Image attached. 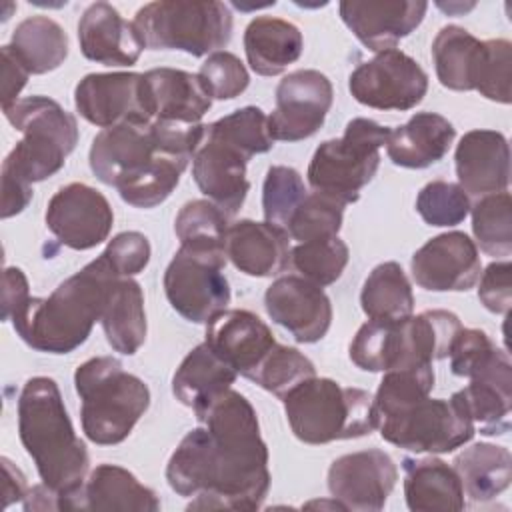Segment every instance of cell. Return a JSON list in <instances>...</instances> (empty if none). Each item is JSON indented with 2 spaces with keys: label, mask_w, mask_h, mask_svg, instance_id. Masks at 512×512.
<instances>
[{
  "label": "cell",
  "mask_w": 512,
  "mask_h": 512,
  "mask_svg": "<svg viewBox=\"0 0 512 512\" xmlns=\"http://www.w3.org/2000/svg\"><path fill=\"white\" fill-rule=\"evenodd\" d=\"M166 464L170 488L194 498L188 510H258L270 488L268 448L250 400L226 390L196 416Z\"/></svg>",
  "instance_id": "6da1fadb"
},
{
  "label": "cell",
  "mask_w": 512,
  "mask_h": 512,
  "mask_svg": "<svg viewBox=\"0 0 512 512\" xmlns=\"http://www.w3.org/2000/svg\"><path fill=\"white\" fill-rule=\"evenodd\" d=\"M22 140L2 162V218L20 214L32 200V184L54 176L78 144V122L48 96L18 98L2 106Z\"/></svg>",
  "instance_id": "7a4b0ae2"
},
{
  "label": "cell",
  "mask_w": 512,
  "mask_h": 512,
  "mask_svg": "<svg viewBox=\"0 0 512 512\" xmlns=\"http://www.w3.org/2000/svg\"><path fill=\"white\" fill-rule=\"evenodd\" d=\"M118 278L122 276L102 252L80 272L66 278L48 298L30 296L12 316V326L30 348L68 354L88 340Z\"/></svg>",
  "instance_id": "3957f363"
},
{
  "label": "cell",
  "mask_w": 512,
  "mask_h": 512,
  "mask_svg": "<svg viewBox=\"0 0 512 512\" xmlns=\"http://www.w3.org/2000/svg\"><path fill=\"white\" fill-rule=\"evenodd\" d=\"M18 434L44 486L58 496V510L86 480L90 456L76 436L58 384L48 376L26 380L18 396Z\"/></svg>",
  "instance_id": "277c9868"
},
{
  "label": "cell",
  "mask_w": 512,
  "mask_h": 512,
  "mask_svg": "<svg viewBox=\"0 0 512 512\" xmlns=\"http://www.w3.org/2000/svg\"><path fill=\"white\" fill-rule=\"evenodd\" d=\"M450 310H426L404 320H368L350 342V360L366 372H386L448 358L460 332Z\"/></svg>",
  "instance_id": "5b68a950"
},
{
  "label": "cell",
  "mask_w": 512,
  "mask_h": 512,
  "mask_svg": "<svg viewBox=\"0 0 512 512\" xmlns=\"http://www.w3.org/2000/svg\"><path fill=\"white\" fill-rule=\"evenodd\" d=\"M74 386L82 400V430L90 442L100 446L124 442L150 406L144 380L126 372L114 356L82 362L74 372Z\"/></svg>",
  "instance_id": "8992f818"
},
{
  "label": "cell",
  "mask_w": 512,
  "mask_h": 512,
  "mask_svg": "<svg viewBox=\"0 0 512 512\" xmlns=\"http://www.w3.org/2000/svg\"><path fill=\"white\" fill-rule=\"evenodd\" d=\"M292 434L304 444H328L372 434L378 428L374 396L332 378H308L284 398Z\"/></svg>",
  "instance_id": "52a82bcc"
},
{
  "label": "cell",
  "mask_w": 512,
  "mask_h": 512,
  "mask_svg": "<svg viewBox=\"0 0 512 512\" xmlns=\"http://www.w3.org/2000/svg\"><path fill=\"white\" fill-rule=\"evenodd\" d=\"M134 26L150 50H182L192 56L214 54L232 38V12L218 0H156L144 4Z\"/></svg>",
  "instance_id": "ba28073f"
},
{
  "label": "cell",
  "mask_w": 512,
  "mask_h": 512,
  "mask_svg": "<svg viewBox=\"0 0 512 512\" xmlns=\"http://www.w3.org/2000/svg\"><path fill=\"white\" fill-rule=\"evenodd\" d=\"M388 132L390 128L370 118L350 120L340 138L316 148L306 172L312 190L342 206L354 204L378 172L380 148L386 146Z\"/></svg>",
  "instance_id": "9c48e42d"
},
{
  "label": "cell",
  "mask_w": 512,
  "mask_h": 512,
  "mask_svg": "<svg viewBox=\"0 0 512 512\" xmlns=\"http://www.w3.org/2000/svg\"><path fill=\"white\" fill-rule=\"evenodd\" d=\"M378 430L386 442L416 454L452 452L476 434V426L456 394L448 400L426 396L398 412L382 416Z\"/></svg>",
  "instance_id": "30bf717a"
},
{
  "label": "cell",
  "mask_w": 512,
  "mask_h": 512,
  "mask_svg": "<svg viewBox=\"0 0 512 512\" xmlns=\"http://www.w3.org/2000/svg\"><path fill=\"white\" fill-rule=\"evenodd\" d=\"M224 266V250L180 246L162 280L170 306L194 324H208L230 304Z\"/></svg>",
  "instance_id": "8fae6325"
},
{
  "label": "cell",
  "mask_w": 512,
  "mask_h": 512,
  "mask_svg": "<svg viewBox=\"0 0 512 512\" xmlns=\"http://www.w3.org/2000/svg\"><path fill=\"white\" fill-rule=\"evenodd\" d=\"M348 90L356 102L376 110H412L428 92V74L406 52L392 48L358 64Z\"/></svg>",
  "instance_id": "7c38bea8"
},
{
  "label": "cell",
  "mask_w": 512,
  "mask_h": 512,
  "mask_svg": "<svg viewBox=\"0 0 512 512\" xmlns=\"http://www.w3.org/2000/svg\"><path fill=\"white\" fill-rule=\"evenodd\" d=\"M334 100L326 74L302 68L286 74L276 86V108L268 116L272 140L298 142L314 136L324 124Z\"/></svg>",
  "instance_id": "4fadbf2b"
},
{
  "label": "cell",
  "mask_w": 512,
  "mask_h": 512,
  "mask_svg": "<svg viewBox=\"0 0 512 512\" xmlns=\"http://www.w3.org/2000/svg\"><path fill=\"white\" fill-rule=\"evenodd\" d=\"M78 114L94 126L112 128L118 124H150L154 120L142 74L138 72H96L84 76L74 90Z\"/></svg>",
  "instance_id": "5bb4252c"
},
{
  "label": "cell",
  "mask_w": 512,
  "mask_h": 512,
  "mask_svg": "<svg viewBox=\"0 0 512 512\" xmlns=\"http://www.w3.org/2000/svg\"><path fill=\"white\" fill-rule=\"evenodd\" d=\"M162 154L168 152L156 144L152 122L118 124L94 136L88 160L94 176L120 192L146 174Z\"/></svg>",
  "instance_id": "9a60e30c"
},
{
  "label": "cell",
  "mask_w": 512,
  "mask_h": 512,
  "mask_svg": "<svg viewBox=\"0 0 512 512\" xmlns=\"http://www.w3.org/2000/svg\"><path fill=\"white\" fill-rule=\"evenodd\" d=\"M44 220L60 244L72 250H90L108 238L114 212L100 190L70 182L54 192Z\"/></svg>",
  "instance_id": "2e32d148"
},
{
  "label": "cell",
  "mask_w": 512,
  "mask_h": 512,
  "mask_svg": "<svg viewBox=\"0 0 512 512\" xmlns=\"http://www.w3.org/2000/svg\"><path fill=\"white\" fill-rule=\"evenodd\" d=\"M396 480L398 468L394 460L378 448L344 454L328 468V490L344 510H382Z\"/></svg>",
  "instance_id": "e0dca14e"
},
{
  "label": "cell",
  "mask_w": 512,
  "mask_h": 512,
  "mask_svg": "<svg viewBox=\"0 0 512 512\" xmlns=\"http://www.w3.org/2000/svg\"><path fill=\"white\" fill-rule=\"evenodd\" d=\"M410 270L416 284L430 292H466L482 272L480 254L474 240L458 230L438 234L422 244Z\"/></svg>",
  "instance_id": "ac0fdd59"
},
{
  "label": "cell",
  "mask_w": 512,
  "mask_h": 512,
  "mask_svg": "<svg viewBox=\"0 0 512 512\" xmlns=\"http://www.w3.org/2000/svg\"><path fill=\"white\" fill-rule=\"evenodd\" d=\"M268 316L300 344H314L332 324V304L322 286L302 276H280L264 294Z\"/></svg>",
  "instance_id": "d6986e66"
},
{
  "label": "cell",
  "mask_w": 512,
  "mask_h": 512,
  "mask_svg": "<svg viewBox=\"0 0 512 512\" xmlns=\"http://www.w3.org/2000/svg\"><path fill=\"white\" fill-rule=\"evenodd\" d=\"M342 22L372 52L392 50L424 20L422 0H344L338 6Z\"/></svg>",
  "instance_id": "ffe728a7"
},
{
  "label": "cell",
  "mask_w": 512,
  "mask_h": 512,
  "mask_svg": "<svg viewBox=\"0 0 512 512\" xmlns=\"http://www.w3.org/2000/svg\"><path fill=\"white\" fill-rule=\"evenodd\" d=\"M204 342L244 378H252L276 340L268 324L250 310H224L206 324Z\"/></svg>",
  "instance_id": "44dd1931"
},
{
  "label": "cell",
  "mask_w": 512,
  "mask_h": 512,
  "mask_svg": "<svg viewBox=\"0 0 512 512\" xmlns=\"http://www.w3.org/2000/svg\"><path fill=\"white\" fill-rule=\"evenodd\" d=\"M248 156L224 140L204 134L192 158V178L200 192L208 196L226 216L236 214L250 190L246 178Z\"/></svg>",
  "instance_id": "7402d4cb"
},
{
  "label": "cell",
  "mask_w": 512,
  "mask_h": 512,
  "mask_svg": "<svg viewBox=\"0 0 512 512\" xmlns=\"http://www.w3.org/2000/svg\"><path fill=\"white\" fill-rule=\"evenodd\" d=\"M458 186L474 198L504 192L510 184V146L502 132L470 130L454 152Z\"/></svg>",
  "instance_id": "603a6c76"
},
{
  "label": "cell",
  "mask_w": 512,
  "mask_h": 512,
  "mask_svg": "<svg viewBox=\"0 0 512 512\" xmlns=\"http://www.w3.org/2000/svg\"><path fill=\"white\" fill-rule=\"evenodd\" d=\"M82 54L104 66H134L144 42L134 26L108 2L90 4L78 20Z\"/></svg>",
  "instance_id": "cb8c5ba5"
},
{
  "label": "cell",
  "mask_w": 512,
  "mask_h": 512,
  "mask_svg": "<svg viewBox=\"0 0 512 512\" xmlns=\"http://www.w3.org/2000/svg\"><path fill=\"white\" fill-rule=\"evenodd\" d=\"M454 394L464 404L474 426L480 428V434H506L512 408V364L508 354L496 348L492 358L470 378V384Z\"/></svg>",
  "instance_id": "d4e9b609"
},
{
  "label": "cell",
  "mask_w": 512,
  "mask_h": 512,
  "mask_svg": "<svg viewBox=\"0 0 512 512\" xmlns=\"http://www.w3.org/2000/svg\"><path fill=\"white\" fill-rule=\"evenodd\" d=\"M62 510H122V512H156L160 498L156 492L122 466H96L80 490L64 500Z\"/></svg>",
  "instance_id": "484cf974"
},
{
  "label": "cell",
  "mask_w": 512,
  "mask_h": 512,
  "mask_svg": "<svg viewBox=\"0 0 512 512\" xmlns=\"http://www.w3.org/2000/svg\"><path fill=\"white\" fill-rule=\"evenodd\" d=\"M290 256L288 232L266 220H238L228 228L226 258L246 276H276L292 264Z\"/></svg>",
  "instance_id": "4316f807"
},
{
  "label": "cell",
  "mask_w": 512,
  "mask_h": 512,
  "mask_svg": "<svg viewBox=\"0 0 512 512\" xmlns=\"http://www.w3.org/2000/svg\"><path fill=\"white\" fill-rule=\"evenodd\" d=\"M142 84L154 120L198 124L212 106L198 74L186 70L152 68L142 74Z\"/></svg>",
  "instance_id": "83f0119b"
},
{
  "label": "cell",
  "mask_w": 512,
  "mask_h": 512,
  "mask_svg": "<svg viewBox=\"0 0 512 512\" xmlns=\"http://www.w3.org/2000/svg\"><path fill=\"white\" fill-rule=\"evenodd\" d=\"M456 136L452 122L436 112H416L406 124L388 132L386 154L402 168H428L440 162Z\"/></svg>",
  "instance_id": "f1b7e54d"
},
{
  "label": "cell",
  "mask_w": 512,
  "mask_h": 512,
  "mask_svg": "<svg viewBox=\"0 0 512 512\" xmlns=\"http://www.w3.org/2000/svg\"><path fill=\"white\" fill-rule=\"evenodd\" d=\"M404 496L414 512L464 510V488L454 470L440 458H404Z\"/></svg>",
  "instance_id": "f546056e"
},
{
  "label": "cell",
  "mask_w": 512,
  "mask_h": 512,
  "mask_svg": "<svg viewBox=\"0 0 512 512\" xmlns=\"http://www.w3.org/2000/svg\"><path fill=\"white\" fill-rule=\"evenodd\" d=\"M236 370L228 366L206 342L192 348L172 376L174 396L198 416L236 382Z\"/></svg>",
  "instance_id": "4dcf8cb0"
},
{
  "label": "cell",
  "mask_w": 512,
  "mask_h": 512,
  "mask_svg": "<svg viewBox=\"0 0 512 512\" xmlns=\"http://www.w3.org/2000/svg\"><path fill=\"white\" fill-rule=\"evenodd\" d=\"M304 50L298 26L274 16H256L244 30V52L250 68L260 76H278Z\"/></svg>",
  "instance_id": "1f68e13d"
},
{
  "label": "cell",
  "mask_w": 512,
  "mask_h": 512,
  "mask_svg": "<svg viewBox=\"0 0 512 512\" xmlns=\"http://www.w3.org/2000/svg\"><path fill=\"white\" fill-rule=\"evenodd\" d=\"M100 322L108 344L116 352L132 356L142 348L148 326L144 294L136 280L118 278L112 284Z\"/></svg>",
  "instance_id": "d6a6232c"
},
{
  "label": "cell",
  "mask_w": 512,
  "mask_h": 512,
  "mask_svg": "<svg viewBox=\"0 0 512 512\" xmlns=\"http://www.w3.org/2000/svg\"><path fill=\"white\" fill-rule=\"evenodd\" d=\"M452 464L462 482L464 496L476 504L494 500L512 480L510 450L490 442H478L464 448Z\"/></svg>",
  "instance_id": "836d02e7"
},
{
  "label": "cell",
  "mask_w": 512,
  "mask_h": 512,
  "mask_svg": "<svg viewBox=\"0 0 512 512\" xmlns=\"http://www.w3.org/2000/svg\"><path fill=\"white\" fill-rule=\"evenodd\" d=\"M10 50L30 74H46L64 64L68 56V36L64 28L48 16L22 20L10 40Z\"/></svg>",
  "instance_id": "e575fe53"
},
{
  "label": "cell",
  "mask_w": 512,
  "mask_h": 512,
  "mask_svg": "<svg viewBox=\"0 0 512 512\" xmlns=\"http://www.w3.org/2000/svg\"><path fill=\"white\" fill-rule=\"evenodd\" d=\"M360 304L370 320L396 322L412 316L414 294L402 266L398 262L378 264L364 280Z\"/></svg>",
  "instance_id": "d590c367"
},
{
  "label": "cell",
  "mask_w": 512,
  "mask_h": 512,
  "mask_svg": "<svg viewBox=\"0 0 512 512\" xmlns=\"http://www.w3.org/2000/svg\"><path fill=\"white\" fill-rule=\"evenodd\" d=\"M480 44L474 34L460 26H444L432 42V60L440 84L448 90H472L474 68L480 54Z\"/></svg>",
  "instance_id": "8d00e7d4"
},
{
  "label": "cell",
  "mask_w": 512,
  "mask_h": 512,
  "mask_svg": "<svg viewBox=\"0 0 512 512\" xmlns=\"http://www.w3.org/2000/svg\"><path fill=\"white\" fill-rule=\"evenodd\" d=\"M470 214L474 244L488 256L508 260L512 254V200L508 190L478 198Z\"/></svg>",
  "instance_id": "74e56055"
},
{
  "label": "cell",
  "mask_w": 512,
  "mask_h": 512,
  "mask_svg": "<svg viewBox=\"0 0 512 512\" xmlns=\"http://www.w3.org/2000/svg\"><path fill=\"white\" fill-rule=\"evenodd\" d=\"M228 216L210 200L186 202L174 220L180 246H196L226 252Z\"/></svg>",
  "instance_id": "f35d334b"
},
{
  "label": "cell",
  "mask_w": 512,
  "mask_h": 512,
  "mask_svg": "<svg viewBox=\"0 0 512 512\" xmlns=\"http://www.w3.org/2000/svg\"><path fill=\"white\" fill-rule=\"evenodd\" d=\"M206 134L228 142L248 158L264 154L274 146L268 130V116L258 106H244L228 116L206 124Z\"/></svg>",
  "instance_id": "ab89813d"
},
{
  "label": "cell",
  "mask_w": 512,
  "mask_h": 512,
  "mask_svg": "<svg viewBox=\"0 0 512 512\" xmlns=\"http://www.w3.org/2000/svg\"><path fill=\"white\" fill-rule=\"evenodd\" d=\"M432 388H434L432 364L386 370L374 394V410L378 420L382 416L398 412L430 396Z\"/></svg>",
  "instance_id": "60d3db41"
},
{
  "label": "cell",
  "mask_w": 512,
  "mask_h": 512,
  "mask_svg": "<svg viewBox=\"0 0 512 512\" xmlns=\"http://www.w3.org/2000/svg\"><path fill=\"white\" fill-rule=\"evenodd\" d=\"M350 258V250L344 240L338 236L330 238H316L308 242H298L292 248L290 262L300 272L302 278L318 284L328 286L334 284Z\"/></svg>",
  "instance_id": "b9f144b4"
},
{
  "label": "cell",
  "mask_w": 512,
  "mask_h": 512,
  "mask_svg": "<svg viewBox=\"0 0 512 512\" xmlns=\"http://www.w3.org/2000/svg\"><path fill=\"white\" fill-rule=\"evenodd\" d=\"M312 376H316V368L308 356L298 348L276 342L250 380L282 400L294 386Z\"/></svg>",
  "instance_id": "7bdbcfd3"
},
{
  "label": "cell",
  "mask_w": 512,
  "mask_h": 512,
  "mask_svg": "<svg viewBox=\"0 0 512 512\" xmlns=\"http://www.w3.org/2000/svg\"><path fill=\"white\" fill-rule=\"evenodd\" d=\"M512 44L506 38L482 40L472 90L500 104L512 102Z\"/></svg>",
  "instance_id": "ee69618b"
},
{
  "label": "cell",
  "mask_w": 512,
  "mask_h": 512,
  "mask_svg": "<svg viewBox=\"0 0 512 512\" xmlns=\"http://www.w3.org/2000/svg\"><path fill=\"white\" fill-rule=\"evenodd\" d=\"M306 186L298 170L290 166H270L262 186V212L268 224L286 230L292 214L306 198Z\"/></svg>",
  "instance_id": "f6af8a7d"
},
{
  "label": "cell",
  "mask_w": 512,
  "mask_h": 512,
  "mask_svg": "<svg viewBox=\"0 0 512 512\" xmlns=\"http://www.w3.org/2000/svg\"><path fill=\"white\" fill-rule=\"evenodd\" d=\"M342 218H344V206L340 202L324 194L310 192L292 214L286 226V232L290 238L298 242L330 238V236H338L342 228Z\"/></svg>",
  "instance_id": "bcb514c9"
},
{
  "label": "cell",
  "mask_w": 512,
  "mask_h": 512,
  "mask_svg": "<svg viewBox=\"0 0 512 512\" xmlns=\"http://www.w3.org/2000/svg\"><path fill=\"white\" fill-rule=\"evenodd\" d=\"M468 194L454 182L432 180L416 196V212L428 226H456L470 214Z\"/></svg>",
  "instance_id": "7dc6e473"
},
{
  "label": "cell",
  "mask_w": 512,
  "mask_h": 512,
  "mask_svg": "<svg viewBox=\"0 0 512 512\" xmlns=\"http://www.w3.org/2000/svg\"><path fill=\"white\" fill-rule=\"evenodd\" d=\"M198 78L202 80L212 100H232L240 96L250 84V76L244 62L236 54L226 50L210 54L202 62Z\"/></svg>",
  "instance_id": "c3c4849f"
},
{
  "label": "cell",
  "mask_w": 512,
  "mask_h": 512,
  "mask_svg": "<svg viewBox=\"0 0 512 512\" xmlns=\"http://www.w3.org/2000/svg\"><path fill=\"white\" fill-rule=\"evenodd\" d=\"M496 352L494 342L484 330L460 328L450 346V370L456 376L472 378Z\"/></svg>",
  "instance_id": "681fc988"
},
{
  "label": "cell",
  "mask_w": 512,
  "mask_h": 512,
  "mask_svg": "<svg viewBox=\"0 0 512 512\" xmlns=\"http://www.w3.org/2000/svg\"><path fill=\"white\" fill-rule=\"evenodd\" d=\"M104 254L122 278H132L148 266L152 248L142 232L130 230L114 236L108 242Z\"/></svg>",
  "instance_id": "f907efd6"
},
{
  "label": "cell",
  "mask_w": 512,
  "mask_h": 512,
  "mask_svg": "<svg viewBox=\"0 0 512 512\" xmlns=\"http://www.w3.org/2000/svg\"><path fill=\"white\" fill-rule=\"evenodd\" d=\"M478 298L486 310L508 314L512 306V266L508 260L492 262L478 278Z\"/></svg>",
  "instance_id": "816d5d0a"
},
{
  "label": "cell",
  "mask_w": 512,
  "mask_h": 512,
  "mask_svg": "<svg viewBox=\"0 0 512 512\" xmlns=\"http://www.w3.org/2000/svg\"><path fill=\"white\" fill-rule=\"evenodd\" d=\"M2 320H12V316L28 302V280L24 272L16 266H8L2 278Z\"/></svg>",
  "instance_id": "f5cc1de1"
},
{
  "label": "cell",
  "mask_w": 512,
  "mask_h": 512,
  "mask_svg": "<svg viewBox=\"0 0 512 512\" xmlns=\"http://www.w3.org/2000/svg\"><path fill=\"white\" fill-rule=\"evenodd\" d=\"M2 106L12 104L18 100V94L28 82L30 72L20 64V60L14 56L10 46H2Z\"/></svg>",
  "instance_id": "db71d44e"
},
{
  "label": "cell",
  "mask_w": 512,
  "mask_h": 512,
  "mask_svg": "<svg viewBox=\"0 0 512 512\" xmlns=\"http://www.w3.org/2000/svg\"><path fill=\"white\" fill-rule=\"evenodd\" d=\"M2 496H4V506H10L16 500H24V496L28 494V486H26V478L24 474L8 460L2 458Z\"/></svg>",
  "instance_id": "11a10c76"
}]
</instances>
